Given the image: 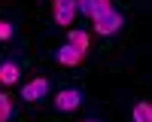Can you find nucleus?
<instances>
[{
    "instance_id": "9d476101",
    "label": "nucleus",
    "mask_w": 152,
    "mask_h": 122,
    "mask_svg": "<svg viewBox=\"0 0 152 122\" xmlns=\"http://www.w3.org/2000/svg\"><path fill=\"white\" fill-rule=\"evenodd\" d=\"M9 119H12V95L0 92V122H9Z\"/></svg>"
},
{
    "instance_id": "4468645a",
    "label": "nucleus",
    "mask_w": 152,
    "mask_h": 122,
    "mask_svg": "<svg viewBox=\"0 0 152 122\" xmlns=\"http://www.w3.org/2000/svg\"><path fill=\"white\" fill-rule=\"evenodd\" d=\"M52 3H55V0H52Z\"/></svg>"
},
{
    "instance_id": "ddd939ff",
    "label": "nucleus",
    "mask_w": 152,
    "mask_h": 122,
    "mask_svg": "<svg viewBox=\"0 0 152 122\" xmlns=\"http://www.w3.org/2000/svg\"><path fill=\"white\" fill-rule=\"evenodd\" d=\"M82 122H97V119H82Z\"/></svg>"
},
{
    "instance_id": "f257e3e1",
    "label": "nucleus",
    "mask_w": 152,
    "mask_h": 122,
    "mask_svg": "<svg viewBox=\"0 0 152 122\" xmlns=\"http://www.w3.org/2000/svg\"><path fill=\"white\" fill-rule=\"evenodd\" d=\"M91 21H94V34H100V37H113V34H119L122 24H125V18H122L119 9H107L104 15H97V18H91Z\"/></svg>"
},
{
    "instance_id": "1a4fd4ad",
    "label": "nucleus",
    "mask_w": 152,
    "mask_h": 122,
    "mask_svg": "<svg viewBox=\"0 0 152 122\" xmlns=\"http://www.w3.org/2000/svg\"><path fill=\"white\" fill-rule=\"evenodd\" d=\"M107 9H113V3H110V0H88L85 15H88V18H97V15H104Z\"/></svg>"
},
{
    "instance_id": "9b49d317",
    "label": "nucleus",
    "mask_w": 152,
    "mask_h": 122,
    "mask_svg": "<svg viewBox=\"0 0 152 122\" xmlns=\"http://www.w3.org/2000/svg\"><path fill=\"white\" fill-rule=\"evenodd\" d=\"M15 37V24H12L9 18H0V43H6Z\"/></svg>"
},
{
    "instance_id": "423d86ee",
    "label": "nucleus",
    "mask_w": 152,
    "mask_h": 122,
    "mask_svg": "<svg viewBox=\"0 0 152 122\" xmlns=\"http://www.w3.org/2000/svg\"><path fill=\"white\" fill-rule=\"evenodd\" d=\"M18 79H21L18 64L15 61H3V64H0V85H15Z\"/></svg>"
},
{
    "instance_id": "f8f14e48",
    "label": "nucleus",
    "mask_w": 152,
    "mask_h": 122,
    "mask_svg": "<svg viewBox=\"0 0 152 122\" xmlns=\"http://www.w3.org/2000/svg\"><path fill=\"white\" fill-rule=\"evenodd\" d=\"M85 9H88V0H76V12H82V15H85Z\"/></svg>"
},
{
    "instance_id": "39448f33",
    "label": "nucleus",
    "mask_w": 152,
    "mask_h": 122,
    "mask_svg": "<svg viewBox=\"0 0 152 122\" xmlns=\"http://www.w3.org/2000/svg\"><path fill=\"white\" fill-rule=\"evenodd\" d=\"M82 58H85V55L79 52V49H73L70 43H64V46L55 52V61H58L61 67H76V64H82Z\"/></svg>"
},
{
    "instance_id": "7ed1b4c3",
    "label": "nucleus",
    "mask_w": 152,
    "mask_h": 122,
    "mask_svg": "<svg viewBox=\"0 0 152 122\" xmlns=\"http://www.w3.org/2000/svg\"><path fill=\"white\" fill-rule=\"evenodd\" d=\"M52 104H55L58 113H73V110H79V104H82V92L79 89H61Z\"/></svg>"
},
{
    "instance_id": "f03ea898",
    "label": "nucleus",
    "mask_w": 152,
    "mask_h": 122,
    "mask_svg": "<svg viewBox=\"0 0 152 122\" xmlns=\"http://www.w3.org/2000/svg\"><path fill=\"white\" fill-rule=\"evenodd\" d=\"M49 95V76H34L28 85H21V101L24 104H37Z\"/></svg>"
},
{
    "instance_id": "6e6552de",
    "label": "nucleus",
    "mask_w": 152,
    "mask_h": 122,
    "mask_svg": "<svg viewBox=\"0 0 152 122\" xmlns=\"http://www.w3.org/2000/svg\"><path fill=\"white\" fill-rule=\"evenodd\" d=\"M131 119H134V122H152V104H149V101L134 104V110H131Z\"/></svg>"
},
{
    "instance_id": "20e7f679",
    "label": "nucleus",
    "mask_w": 152,
    "mask_h": 122,
    "mask_svg": "<svg viewBox=\"0 0 152 122\" xmlns=\"http://www.w3.org/2000/svg\"><path fill=\"white\" fill-rule=\"evenodd\" d=\"M79 15L76 12V0H55L52 3V18L55 24H64V28H70V21Z\"/></svg>"
},
{
    "instance_id": "0eeeda50",
    "label": "nucleus",
    "mask_w": 152,
    "mask_h": 122,
    "mask_svg": "<svg viewBox=\"0 0 152 122\" xmlns=\"http://www.w3.org/2000/svg\"><path fill=\"white\" fill-rule=\"evenodd\" d=\"M67 37H70V40H67V43H70L73 49H79V52H82V55L88 52V46H91V34H85V31H70Z\"/></svg>"
}]
</instances>
